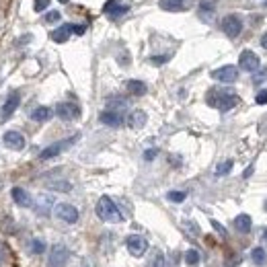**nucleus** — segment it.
<instances>
[{
	"instance_id": "obj_1",
	"label": "nucleus",
	"mask_w": 267,
	"mask_h": 267,
	"mask_svg": "<svg viewBox=\"0 0 267 267\" xmlns=\"http://www.w3.org/2000/svg\"><path fill=\"white\" fill-rule=\"evenodd\" d=\"M97 216L103 220V222H111V224H118V222H121V220H123L119 208L115 206V202L111 200V197H107V195H103L101 200L97 202Z\"/></svg>"
},
{
	"instance_id": "obj_2",
	"label": "nucleus",
	"mask_w": 267,
	"mask_h": 267,
	"mask_svg": "<svg viewBox=\"0 0 267 267\" xmlns=\"http://www.w3.org/2000/svg\"><path fill=\"white\" fill-rule=\"evenodd\" d=\"M208 103L220 111H230L232 107H237L238 97L232 90H212L208 95Z\"/></svg>"
},
{
	"instance_id": "obj_3",
	"label": "nucleus",
	"mask_w": 267,
	"mask_h": 267,
	"mask_svg": "<svg viewBox=\"0 0 267 267\" xmlns=\"http://www.w3.org/2000/svg\"><path fill=\"white\" fill-rule=\"evenodd\" d=\"M76 140H78V136H72V138H66V140H62V142H56V144H52V146H48V148H43L41 154H39V158H41V160H50V158H54V156H58V154H62L64 150L70 148Z\"/></svg>"
},
{
	"instance_id": "obj_4",
	"label": "nucleus",
	"mask_w": 267,
	"mask_h": 267,
	"mask_svg": "<svg viewBox=\"0 0 267 267\" xmlns=\"http://www.w3.org/2000/svg\"><path fill=\"white\" fill-rule=\"evenodd\" d=\"M125 247L134 257H142V255H146V251H148V240L140 235H130L125 238Z\"/></svg>"
},
{
	"instance_id": "obj_5",
	"label": "nucleus",
	"mask_w": 267,
	"mask_h": 267,
	"mask_svg": "<svg viewBox=\"0 0 267 267\" xmlns=\"http://www.w3.org/2000/svg\"><path fill=\"white\" fill-rule=\"evenodd\" d=\"M54 212L66 224H76L78 222V210H76L74 206H70V204H58L54 208Z\"/></svg>"
},
{
	"instance_id": "obj_6",
	"label": "nucleus",
	"mask_w": 267,
	"mask_h": 267,
	"mask_svg": "<svg viewBox=\"0 0 267 267\" xmlns=\"http://www.w3.org/2000/svg\"><path fill=\"white\" fill-rule=\"evenodd\" d=\"M68 249L64 247V245H56V247H52V251H50V259H48V267H66V263H68Z\"/></svg>"
},
{
	"instance_id": "obj_7",
	"label": "nucleus",
	"mask_w": 267,
	"mask_h": 267,
	"mask_svg": "<svg viewBox=\"0 0 267 267\" xmlns=\"http://www.w3.org/2000/svg\"><path fill=\"white\" fill-rule=\"evenodd\" d=\"M212 78L218 80V83H235L238 78V68L237 66H222V68H216L212 72Z\"/></svg>"
},
{
	"instance_id": "obj_8",
	"label": "nucleus",
	"mask_w": 267,
	"mask_h": 267,
	"mask_svg": "<svg viewBox=\"0 0 267 267\" xmlns=\"http://www.w3.org/2000/svg\"><path fill=\"white\" fill-rule=\"evenodd\" d=\"M56 115L64 121H72V119L80 118V107L74 105V103H60V105L56 107Z\"/></svg>"
},
{
	"instance_id": "obj_9",
	"label": "nucleus",
	"mask_w": 267,
	"mask_h": 267,
	"mask_svg": "<svg viewBox=\"0 0 267 267\" xmlns=\"http://www.w3.org/2000/svg\"><path fill=\"white\" fill-rule=\"evenodd\" d=\"M238 66H240L245 72H257L259 66H261V62H259V58L255 56L251 50H245V52L240 54V58H238Z\"/></svg>"
},
{
	"instance_id": "obj_10",
	"label": "nucleus",
	"mask_w": 267,
	"mask_h": 267,
	"mask_svg": "<svg viewBox=\"0 0 267 267\" xmlns=\"http://www.w3.org/2000/svg\"><path fill=\"white\" fill-rule=\"evenodd\" d=\"M158 6L169 13H183L193 6V0H158Z\"/></svg>"
},
{
	"instance_id": "obj_11",
	"label": "nucleus",
	"mask_w": 267,
	"mask_h": 267,
	"mask_svg": "<svg viewBox=\"0 0 267 267\" xmlns=\"http://www.w3.org/2000/svg\"><path fill=\"white\" fill-rule=\"evenodd\" d=\"M222 29H224V33L228 37H238L240 31H242V23H240L238 17L228 15V17L222 19Z\"/></svg>"
},
{
	"instance_id": "obj_12",
	"label": "nucleus",
	"mask_w": 267,
	"mask_h": 267,
	"mask_svg": "<svg viewBox=\"0 0 267 267\" xmlns=\"http://www.w3.org/2000/svg\"><path fill=\"white\" fill-rule=\"evenodd\" d=\"M19 105H21V95L15 90V92H10V95L6 97V101H4V105H2V113H0V121L2 119H6V118H10L17 109H19Z\"/></svg>"
},
{
	"instance_id": "obj_13",
	"label": "nucleus",
	"mask_w": 267,
	"mask_h": 267,
	"mask_svg": "<svg viewBox=\"0 0 267 267\" xmlns=\"http://www.w3.org/2000/svg\"><path fill=\"white\" fill-rule=\"evenodd\" d=\"M4 144L10 148V150H23L25 148V136L21 132H15V130H8L4 136H2Z\"/></svg>"
},
{
	"instance_id": "obj_14",
	"label": "nucleus",
	"mask_w": 267,
	"mask_h": 267,
	"mask_svg": "<svg viewBox=\"0 0 267 267\" xmlns=\"http://www.w3.org/2000/svg\"><path fill=\"white\" fill-rule=\"evenodd\" d=\"M101 123H105L109 127H119L123 123V115L119 111H103L101 113Z\"/></svg>"
},
{
	"instance_id": "obj_15",
	"label": "nucleus",
	"mask_w": 267,
	"mask_h": 267,
	"mask_svg": "<svg viewBox=\"0 0 267 267\" xmlns=\"http://www.w3.org/2000/svg\"><path fill=\"white\" fill-rule=\"evenodd\" d=\"M10 195H13L15 204H17V206H21V208H31V206H33V197H31L25 189L15 187L13 191H10Z\"/></svg>"
},
{
	"instance_id": "obj_16",
	"label": "nucleus",
	"mask_w": 267,
	"mask_h": 267,
	"mask_svg": "<svg viewBox=\"0 0 267 267\" xmlns=\"http://www.w3.org/2000/svg\"><path fill=\"white\" fill-rule=\"evenodd\" d=\"M146 113L144 111H132L130 113V118H127V123H130V127H134V130H140V127H144L146 125Z\"/></svg>"
},
{
	"instance_id": "obj_17",
	"label": "nucleus",
	"mask_w": 267,
	"mask_h": 267,
	"mask_svg": "<svg viewBox=\"0 0 267 267\" xmlns=\"http://www.w3.org/2000/svg\"><path fill=\"white\" fill-rule=\"evenodd\" d=\"M235 226H237V230L238 232H251V226H253V220H251V216L249 214H238L237 218H235Z\"/></svg>"
},
{
	"instance_id": "obj_18",
	"label": "nucleus",
	"mask_w": 267,
	"mask_h": 267,
	"mask_svg": "<svg viewBox=\"0 0 267 267\" xmlns=\"http://www.w3.org/2000/svg\"><path fill=\"white\" fill-rule=\"evenodd\" d=\"M70 33H72V27H70V25H62L60 29H56V31L52 33V39H54L56 43H64L68 37H70Z\"/></svg>"
},
{
	"instance_id": "obj_19",
	"label": "nucleus",
	"mask_w": 267,
	"mask_h": 267,
	"mask_svg": "<svg viewBox=\"0 0 267 267\" xmlns=\"http://www.w3.org/2000/svg\"><path fill=\"white\" fill-rule=\"evenodd\" d=\"M52 115H54V111H52L50 107H37L35 111L31 113V119H33V121H39V123H41V121H48V119L52 118Z\"/></svg>"
},
{
	"instance_id": "obj_20",
	"label": "nucleus",
	"mask_w": 267,
	"mask_h": 267,
	"mask_svg": "<svg viewBox=\"0 0 267 267\" xmlns=\"http://www.w3.org/2000/svg\"><path fill=\"white\" fill-rule=\"evenodd\" d=\"M48 189H52V191H62V193H68V191L72 189V183H70V181H64V179L50 181V183H48Z\"/></svg>"
},
{
	"instance_id": "obj_21",
	"label": "nucleus",
	"mask_w": 267,
	"mask_h": 267,
	"mask_svg": "<svg viewBox=\"0 0 267 267\" xmlns=\"http://www.w3.org/2000/svg\"><path fill=\"white\" fill-rule=\"evenodd\" d=\"M127 90H130L132 95H144L146 85L142 83V80H127Z\"/></svg>"
},
{
	"instance_id": "obj_22",
	"label": "nucleus",
	"mask_w": 267,
	"mask_h": 267,
	"mask_svg": "<svg viewBox=\"0 0 267 267\" xmlns=\"http://www.w3.org/2000/svg\"><path fill=\"white\" fill-rule=\"evenodd\" d=\"M251 257H253V263L255 265H265L267 263V253L261 249V247H255L251 251Z\"/></svg>"
},
{
	"instance_id": "obj_23",
	"label": "nucleus",
	"mask_w": 267,
	"mask_h": 267,
	"mask_svg": "<svg viewBox=\"0 0 267 267\" xmlns=\"http://www.w3.org/2000/svg\"><path fill=\"white\" fill-rule=\"evenodd\" d=\"M185 263H187V265H197V263H200V253H197L195 249H189L187 253H185Z\"/></svg>"
},
{
	"instance_id": "obj_24",
	"label": "nucleus",
	"mask_w": 267,
	"mask_h": 267,
	"mask_svg": "<svg viewBox=\"0 0 267 267\" xmlns=\"http://www.w3.org/2000/svg\"><path fill=\"white\" fill-rule=\"evenodd\" d=\"M232 171V160H224L222 165H218L216 169V177H222V175H228V173Z\"/></svg>"
},
{
	"instance_id": "obj_25",
	"label": "nucleus",
	"mask_w": 267,
	"mask_h": 267,
	"mask_svg": "<svg viewBox=\"0 0 267 267\" xmlns=\"http://www.w3.org/2000/svg\"><path fill=\"white\" fill-rule=\"evenodd\" d=\"M105 13H107V15H111V17H118V15L127 13V6H123V4H121V6L115 8L113 4H107V6H105Z\"/></svg>"
},
{
	"instance_id": "obj_26",
	"label": "nucleus",
	"mask_w": 267,
	"mask_h": 267,
	"mask_svg": "<svg viewBox=\"0 0 267 267\" xmlns=\"http://www.w3.org/2000/svg\"><path fill=\"white\" fill-rule=\"evenodd\" d=\"M169 200L171 202H175V204H181V202H185V197H187V195H185L183 191H169Z\"/></svg>"
},
{
	"instance_id": "obj_27",
	"label": "nucleus",
	"mask_w": 267,
	"mask_h": 267,
	"mask_svg": "<svg viewBox=\"0 0 267 267\" xmlns=\"http://www.w3.org/2000/svg\"><path fill=\"white\" fill-rule=\"evenodd\" d=\"M265 80H267V68H263L261 72H255L253 74V83L255 85H261V83H265Z\"/></svg>"
},
{
	"instance_id": "obj_28",
	"label": "nucleus",
	"mask_w": 267,
	"mask_h": 267,
	"mask_svg": "<svg viewBox=\"0 0 267 267\" xmlns=\"http://www.w3.org/2000/svg\"><path fill=\"white\" fill-rule=\"evenodd\" d=\"M150 267H167L165 255H162V253H156V257H154V261H152V265H150Z\"/></svg>"
},
{
	"instance_id": "obj_29",
	"label": "nucleus",
	"mask_w": 267,
	"mask_h": 267,
	"mask_svg": "<svg viewBox=\"0 0 267 267\" xmlns=\"http://www.w3.org/2000/svg\"><path fill=\"white\" fill-rule=\"evenodd\" d=\"M31 249H33V253H35V255H39V253H43L45 251V245H43V240H33L31 242Z\"/></svg>"
},
{
	"instance_id": "obj_30",
	"label": "nucleus",
	"mask_w": 267,
	"mask_h": 267,
	"mask_svg": "<svg viewBox=\"0 0 267 267\" xmlns=\"http://www.w3.org/2000/svg\"><path fill=\"white\" fill-rule=\"evenodd\" d=\"M60 21V13L58 10H50L48 15H45V23H58Z\"/></svg>"
},
{
	"instance_id": "obj_31",
	"label": "nucleus",
	"mask_w": 267,
	"mask_h": 267,
	"mask_svg": "<svg viewBox=\"0 0 267 267\" xmlns=\"http://www.w3.org/2000/svg\"><path fill=\"white\" fill-rule=\"evenodd\" d=\"M50 4V0H35V10L37 13H41V10H45Z\"/></svg>"
},
{
	"instance_id": "obj_32",
	"label": "nucleus",
	"mask_w": 267,
	"mask_h": 267,
	"mask_svg": "<svg viewBox=\"0 0 267 267\" xmlns=\"http://www.w3.org/2000/svg\"><path fill=\"white\" fill-rule=\"evenodd\" d=\"M255 101L259 103V105H267V90H261L257 97H255Z\"/></svg>"
},
{
	"instance_id": "obj_33",
	"label": "nucleus",
	"mask_w": 267,
	"mask_h": 267,
	"mask_svg": "<svg viewBox=\"0 0 267 267\" xmlns=\"http://www.w3.org/2000/svg\"><path fill=\"white\" fill-rule=\"evenodd\" d=\"M169 58L171 56H160V58H152L150 62H152V64H165V62H169Z\"/></svg>"
},
{
	"instance_id": "obj_34",
	"label": "nucleus",
	"mask_w": 267,
	"mask_h": 267,
	"mask_svg": "<svg viewBox=\"0 0 267 267\" xmlns=\"http://www.w3.org/2000/svg\"><path fill=\"white\" fill-rule=\"evenodd\" d=\"M212 226H214V228H216V230H218V232H220V235H222V237L226 235V230H224V226H222V224H220V222H216V220H212Z\"/></svg>"
},
{
	"instance_id": "obj_35",
	"label": "nucleus",
	"mask_w": 267,
	"mask_h": 267,
	"mask_svg": "<svg viewBox=\"0 0 267 267\" xmlns=\"http://www.w3.org/2000/svg\"><path fill=\"white\" fill-rule=\"evenodd\" d=\"M156 154H158L156 150H146V152H144V158H146V160H152Z\"/></svg>"
},
{
	"instance_id": "obj_36",
	"label": "nucleus",
	"mask_w": 267,
	"mask_h": 267,
	"mask_svg": "<svg viewBox=\"0 0 267 267\" xmlns=\"http://www.w3.org/2000/svg\"><path fill=\"white\" fill-rule=\"evenodd\" d=\"M261 45H265V48H267V31L263 33V37H261Z\"/></svg>"
},
{
	"instance_id": "obj_37",
	"label": "nucleus",
	"mask_w": 267,
	"mask_h": 267,
	"mask_svg": "<svg viewBox=\"0 0 267 267\" xmlns=\"http://www.w3.org/2000/svg\"><path fill=\"white\" fill-rule=\"evenodd\" d=\"M251 173H253V167H249V169L245 171V175H242V177H249V175H251Z\"/></svg>"
},
{
	"instance_id": "obj_38",
	"label": "nucleus",
	"mask_w": 267,
	"mask_h": 267,
	"mask_svg": "<svg viewBox=\"0 0 267 267\" xmlns=\"http://www.w3.org/2000/svg\"><path fill=\"white\" fill-rule=\"evenodd\" d=\"M261 237H263V242H267V228L261 232Z\"/></svg>"
},
{
	"instance_id": "obj_39",
	"label": "nucleus",
	"mask_w": 267,
	"mask_h": 267,
	"mask_svg": "<svg viewBox=\"0 0 267 267\" xmlns=\"http://www.w3.org/2000/svg\"><path fill=\"white\" fill-rule=\"evenodd\" d=\"M60 2H68V0H60Z\"/></svg>"
},
{
	"instance_id": "obj_40",
	"label": "nucleus",
	"mask_w": 267,
	"mask_h": 267,
	"mask_svg": "<svg viewBox=\"0 0 267 267\" xmlns=\"http://www.w3.org/2000/svg\"><path fill=\"white\" fill-rule=\"evenodd\" d=\"M265 210H267V202H265Z\"/></svg>"
},
{
	"instance_id": "obj_41",
	"label": "nucleus",
	"mask_w": 267,
	"mask_h": 267,
	"mask_svg": "<svg viewBox=\"0 0 267 267\" xmlns=\"http://www.w3.org/2000/svg\"><path fill=\"white\" fill-rule=\"evenodd\" d=\"M0 189H2V185H0Z\"/></svg>"
},
{
	"instance_id": "obj_42",
	"label": "nucleus",
	"mask_w": 267,
	"mask_h": 267,
	"mask_svg": "<svg viewBox=\"0 0 267 267\" xmlns=\"http://www.w3.org/2000/svg\"><path fill=\"white\" fill-rule=\"evenodd\" d=\"M265 4H267V0H265Z\"/></svg>"
}]
</instances>
